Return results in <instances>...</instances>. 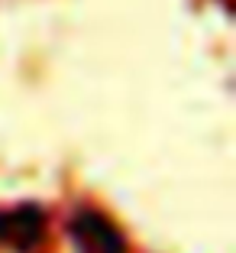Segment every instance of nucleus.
<instances>
[{
	"mask_svg": "<svg viewBox=\"0 0 236 253\" xmlns=\"http://www.w3.org/2000/svg\"><path fill=\"white\" fill-rule=\"evenodd\" d=\"M42 237H45V221L39 214V208L20 205V208H10V211L0 214V244L26 253Z\"/></svg>",
	"mask_w": 236,
	"mask_h": 253,
	"instance_id": "nucleus-2",
	"label": "nucleus"
},
{
	"mask_svg": "<svg viewBox=\"0 0 236 253\" xmlns=\"http://www.w3.org/2000/svg\"><path fill=\"white\" fill-rule=\"evenodd\" d=\"M71 240L78 253H126L123 234L97 211H78L71 214Z\"/></svg>",
	"mask_w": 236,
	"mask_h": 253,
	"instance_id": "nucleus-1",
	"label": "nucleus"
}]
</instances>
